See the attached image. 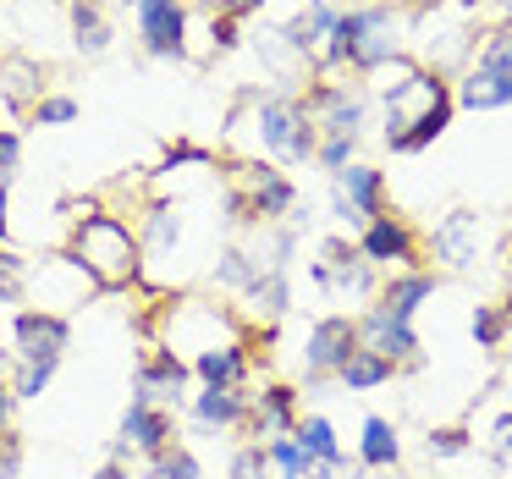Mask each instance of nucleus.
<instances>
[{
	"instance_id": "nucleus-1",
	"label": "nucleus",
	"mask_w": 512,
	"mask_h": 479,
	"mask_svg": "<svg viewBox=\"0 0 512 479\" xmlns=\"http://www.w3.org/2000/svg\"><path fill=\"white\" fill-rule=\"evenodd\" d=\"M67 259L100 292H122V287H133L138 270H144V243H138V232L127 221H116V215H105V210H89L72 226Z\"/></svg>"
},
{
	"instance_id": "nucleus-2",
	"label": "nucleus",
	"mask_w": 512,
	"mask_h": 479,
	"mask_svg": "<svg viewBox=\"0 0 512 479\" xmlns=\"http://www.w3.org/2000/svg\"><path fill=\"white\" fill-rule=\"evenodd\" d=\"M452 111H457L452 83H446L441 72H430V67H424L413 83L391 89L386 94V144H391V155H419V149H430L435 138L446 133Z\"/></svg>"
},
{
	"instance_id": "nucleus-3",
	"label": "nucleus",
	"mask_w": 512,
	"mask_h": 479,
	"mask_svg": "<svg viewBox=\"0 0 512 479\" xmlns=\"http://www.w3.org/2000/svg\"><path fill=\"white\" fill-rule=\"evenodd\" d=\"M397 56V23H391L386 6H358L342 12L320 50V72H380Z\"/></svg>"
},
{
	"instance_id": "nucleus-4",
	"label": "nucleus",
	"mask_w": 512,
	"mask_h": 479,
	"mask_svg": "<svg viewBox=\"0 0 512 479\" xmlns=\"http://www.w3.org/2000/svg\"><path fill=\"white\" fill-rule=\"evenodd\" d=\"M259 138H265V149H276L281 160H314V149H320V127H314L309 105H303V94L281 89V94H265L259 100Z\"/></svg>"
},
{
	"instance_id": "nucleus-5",
	"label": "nucleus",
	"mask_w": 512,
	"mask_h": 479,
	"mask_svg": "<svg viewBox=\"0 0 512 479\" xmlns=\"http://www.w3.org/2000/svg\"><path fill=\"white\" fill-rule=\"evenodd\" d=\"M292 204H298V188H292V177L287 171H276V166H237L232 171V210H237V221H276V215H287Z\"/></svg>"
},
{
	"instance_id": "nucleus-6",
	"label": "nucleus",
	"mask_w": 512,
	"mask_h": 479,
	"mask_svg": "<svg viewBox=\"0 0 512 479\" xmlns=\"http://www.w3.org/2000/svg\"><path fill=\"white\" fill-rule=\"evenodd\" d=\"M138 39H144L149 56H166V61H182L188 56V12L182 0H138Z\"/></svg>"
},
{
	"instance_id": "nucleus-7",
	"label": "nucleus",
	"mask_w": 512,
	"mask_h": 479,
	"mask_svg": "<svg viewBox=\"0 0 512 479\" xmlns=\"http://www.w3.org/2000/svg\"><path fill=\"white\" fill-rule=\"evenodd\" d=\"M314 281H320L325 292H336V298H347V292L358 298V292L375 287V265H369L347 237H325L320 259H314Z\"/></svg>"
},
{
	"instance_id": "nucleus-8",
	"label": "nucleus",
	"mask_w": 512,
	"mask_h": 479,
	"mask_svg": "<svg viewBox=\"0 0 512 479\" xmlns=\"http://www.w3.org/2000/svg\"><path fill=\"white\" fill-rule=\"evenodd\" d=\"M358 320L347 314H325L320 325L309 331V347H303V364H309V380H325V375H342V364L358 353Z\"/></svg>"
},
{
	"instance_id": "nucleus-9",
	"label": "nucleus",
	"mask_w": 512,
	"mask_h": 479,
	"mask_svg": "<svg viewBox=\"0 0 512 479\" xmlns=\"http://www.w3.org/2000/svg\"><path fill=\"white\" fill-rule=\"evenodd\" d=\"M12 336H17V358H23V364H61L72 325H67V314H56V309H23L12 325Z\"/></svg>"
},
{
	"instance_id": "nucleus-10",
	"label": "nucleus",
	"mask_w": 512,
	"mask_h": 479,
	"mask_svg": "<svg viewBox=\"0 0 512 479\" xmlns=\"http://www.w3.org/2000/svg\"><path fill=\"white\" fill-rule=\"evenodd\" d=\"M336 215L342 221H375V215H386V177H380L375 166H342L336 171Z\"/></svg>"
},
{
	"instance_id": "nucleus-11",
	"label": "nucleus",
	"mask_w": 512,
	"mask_h": 479,
	"mask_svg": "<svg viewBox=\"0 0 512 479\" xmlns=\"http://www.w3.org/2000/svg\"><path fill=\"white\" fill-rule=\"evenodd\" d=\"M358 254L369 259V265H413L419 259V237H413V226L402 221V215H375V221L364 226V237H358Z\"/></svg>"
},
{
	"instance_id": "nucleus-12",
	"label": "nucleus",
	"mask_w": 512,
	"mask_h": 479,
	"mask_svg": "<svg viewBox=\"0 0 512 479\" xmlns=\"http://www.w3.org/2000/svg\"><path fill=\"white\" fill-rule=\"evenodd\" d=\"M122 435H127V446H138V452H149V457L166 452V446H177L171 408H160V402H149V397H133V402H127Z\"/></svg>"
},
{
	"instance_id": "nucleus-13",
	"label": "nucleus",
	"mask_w": 512,
	"mask_h": 479,
	"mask_svg": "<svg viewBox=\"0 0 512 479\" xmlns=\"http://www.w3.org/2000/svg\"><path fill=\"white\" fill-rule=\"evenodd\" d=\"M336 17H342V12H336L331 0H309V6H303L298 17H287V28H281L276 39H281L287 50H298L303 61H309L314 50H325V39H331Z\"/></svg>"
},
{
	"instance_id": "nucleus-14",
	"label": "nucleus",
	"mask_w": 512,
	"mask_h": 479,
	"mask_svg": "<svg viewBox=\"0 0 512 479\" xmlns=\"http://www.w3.org/2000/svg\"><path fill=\"white\" fill-rule=\"evenodd\" d=\"M430 248H435V259H441L446 270H463L468 259H474V248H479V221L468 210H452L446 221H435Z\"/></svg>"
},
{
	"instance_id": "nucleus-15",
	"label": "nucleus",
	"mask_w": 512,
	"mask_h": 479,
	"mask_svg": "<svg viewBox=\"0 0 512 479\" xmlns=\"http://www.w3.org/2000/svg\"><path fill=\"white\" fill-rule=\"evenodd\" d=\"M193 375H199L204 386L243 391V380H248V347H243V342H215V347H204V353L193 358Z\"/></svg>"
},
{
	"instance_id": "nucleus-16",
	"label": "nucleus",
	"mask_w": 512,
	"mask_h": 479,
	"mask_svg": "<svg viewBox=\"0 0 512 479\" xmlns=\"http://www.w3.org/2000/svg\"><path fill=\"white\" fill-rule=\"evenodd\" d=\"M188 375H193V369L182 364L171 347H155V353L144 358V369H138V397H149V402L171 397V402H177V391L188 386Z\"/></svg>"
},
{
	"instance_id": "nucleus-17",
	"label": "nucleus",
	"mask_w": 512,
	"mask_h": 479,
	"mask_svg": "<svg viewBox=\"0 0 512 479\" xmlns=\"http://www.w3.org/2000/svg\"><path fill=\"white\" fill-rule=\"evenodd\" d=\"M457 105L463 111H501L512 105V72H490V67H468V78L457 83Z\"/></svg>"
},
{
	"instance_id": "nucleus-18",
	"label": "nucleus",
	"mask_w": 512,
	"mask_h": 479,
	"mask_svg": "<svg viewBox=\"0 0 512 479\" xmlns=\"http://www.w3.org/2000/svg\"><path fill=\"white\" fill-rule=\"evenodd\" d=\"M430 292H435V276H430V270H402V276H391V287L380 292V309H386L391 320L413 325V309H419Z\"/></svg>"
},
{
	"instance_id": "nucleus-19",
	"label": "nucleus",
	"mask_w": 512,
	"mask_h": 479,
	"mask_svg": "<svg viewBox=\"0 0 512 479\" xmlns=\"http://www.w3.org/2000/svg\"><path fill=\"white\" fill-rule=\"evenodd\" d=\"M193 413H199V424H248L254 402H248V391L204 386V391H199V402H193Z\"/></svg>"
},
{
	"instance_id": "nucleus-20",
	"label": "nucleus",
	"mask_w": 512,
	"mask_h": 479,
	"mask_svg": "<svg viewBox=\"0 0 512 479\" xmlns=\"http://www.w3.org/2000/svg\"><path fill=\"white\" fill-rule=\"evenodd\" d=\"M391 375H397V364H391L386 353H375V347H358V353L342 364V375H336V380H342L347 391H375V386H386Z\"/></svg>"
},
{
	"instance_id": "nucleus-21",
	"label": "nucleus",
	"mask_w": 512,
	"mask_h": 479,
	"mask_svg": "<svg viewBox=\"0 0 512 479\" xmlns=\"http://www.w3.org/2000/svg\"><path fill=\"white\" fill-rule=\"evenodd\" d=\"M397 457H402V446H397L391 419L369 413V419H364V441H358V463H364V468H391Z\"/></svg>"
},
{
	"instance_id": "nucleus-22",
	"label": "nucleus",
	"mask_w": 512,
	"mask_h": 479,
	"mask_svg": "<svg viewBox=\"0 0 512 479\" xmlns=\"http://www.w3.org/2000/svg\"><path fill=\"white\" fill-rule=\"evenodd\" d=\"M72 39H78L83 56H105V45H111V23H105V12L94 6V0H78V6H72Z\"/></svg>"
},
{
	"instance_id": "nucleus-23",
	"label": "nucleus",
	"mask_w": 512,
	"mask_h": 479,
	"mask_svg": "<svg viewBox=\"0 0 512 479\" xmlns=\"http://www.w3.org/2000/svg\"><path fill=\"white\" fill-rule=\"evenodd\" d=\"M265 452H270V463H276V474H281V479H309V474H314V457L303 452L298 435H270Z\"/></svg>"
},
{
	"instance_id": "nucleus-24",
	"label": "nucleus",
	"mask_w": 512,
	"mask_h": 479,
	"mask_svg": "<svg viewBox=\"0 0 512 479\" xmlns=\"http://www.w3.org/2000/svg\"><path fill=\"white\" fill-rule=\"evenodd\" d=\"M303 441V452L314 457V463H331V457H342V446H336V430L320 419V413H309V419H298V430H292Z\"/></svg>"
},
{
	"instance_id": "nucleus-25",
	"label": "nucleus",
	"mask_w": 512,
	"mask_h": 479,
	"mask_svg": "<svg viewBox=\"0 0 512 479\" xmlns=\"http://www.w3.org/2000/svg\"><path fill=\"white\" fill-rule=\"evenodd\" d=\"M507 331H512V320H507L501 303H479V309H474V342L479 347H501V342H507Z\"/></svg>"
},
{
	"instance_id": "nucleus-26",
	"label": "nucleus",
	"mask_w": 512,
	"mask_h": 479,
	"mask_svg": "<svg viewBox=\"0 0 512 479\" xmlns=\"http://www.w3.org/2000/svg\"><path fill=\"white\" fill-rule=\"evenodd\" d=\"M149 463H155V479H199V457H193L182 441L166 446V452H155Z\"/></svg>"
},
{
	"instance_id": "nucleus-27",
	"label": "nucleus",
	"mask_w": 512,
	"mask_h": 479,
	"mask_svg": "<svg viewBox=\"0 0 512 479\" xmlns=\"http://www.w3.org/2000/svg\"><path fill=\"white\" fill-rule=\"evenodd\" d=\"M78 122V100H67V94H39L34 100V127H67Z\"/></svg>"
},
{
	"instance_id": "nucleus-28",
	"label": "nucleus",
	"mask_w": 512,
	"mask_h": 479,
	"mask_svg": "<svg viewBox=\"0 0 512 479\" xmlns=\"http://www.w3.org/2000/svg\"><path fill=\"white\" fill-rule=\"evenodd\" d=\"M177 237H182L177 204H155V210H149V248H171Z\"/></svg>"
},
{
	"instance_id": "nucleus-29",
	"label": "nucleus",
	"mask_w": 512,
	"mask_h": 479,
	"mask_svg": "<svg viewBox=\"0 0 512 479\" xmlns=\"http://www.w3.org/2000/svg\"><path fill=\"white\" fill-rule=\"evenodd\" d=\"M23 298V259L0 243V303H17Z\"/></svg>"
},
{
	"instance_id": "nucleus-30",
	"label": "nucleus",
	"mask_w": 512,
	"mask_h": 479,
	"mask_svg": "<svg viewBox=\"0 0 512 479\" xmlns=\"http://www.w3.org/2000/svg\"><path fill=\"white\" fill-rule=\"evenodd\" d=\"M232 479H270V452L259 441H248L232 463Z\"/></svg>"
},
{
	"instance_id": "nucleus-31",
	"label": "nucleus",
	"mask_w": 512,
	"mask_h": 479,
	"mask_svg": "<svg viewBox=\"0 0 512 479\" xmlns=\"http://www.w3.org/2000/svg\"><path fill=\"white\" fill-rule=\"evenodd\" d=\"M50 375H56V364H23L12 375V391H17V397H39V391L50 386Z\"/></svg>"
},
{
	"instance_id": "nucleus-32",
	"label": "nucleus",
	"mask_w": 512,
	"mask_h": 479,
	"mask_svg": "<svg viewBox=\"0 0 512 479\" xmlns=\"http://www.w3.org/2000/svg\"><path fill=\"white\" fill-rule=\"evenodd\" d=\"M171 166H215V149L188 144V138H182V144H171V149H166V166H160V171H171Z\"/></svg>"
},
{
	"instance_id": "nucleus-33",
	"label": "nucleus",
	"mask_w": 512,
	"mask_h": 479,
	"mask_svg": "<svg viewBox=\"0 0 512 479\" xmlns=\"http://www.w3.org/2000/svg\"><path fill=\"white\" fill-rule=\"evenodd\" d=\"M17 468H23V435L6 424L0 430V479H17Z\"/></svg>"
},
{
	"instance_id": "nucleus-34",
	"label": "nucleus",
	"mask_w": 512,
	"mask_h": 479,
	"mask_svg": "<svg viewBox=\"0 0 512 479\" xmlns=\"http://www.w3.org/2000/svg\"><path fill=\"white\" fill-rule=\"evenodd\" d=\"M430 452H435V457H457V452H468V430H457V424H441V430L430 435Z\"/></svg>"
},
{
	"instance_id": "nucleus-35",
	"label": "nucleus",
	"mask_w": 512,
	"mask_h": 479,
	"mask_svg": "<svg viewBox=\"0 0 512 479\" xmlns=\"http://www.w3.org/2000/svg\"><path fill=\"white\" fill-rule=\"evenodd\" d=\"M17 160H23V138H17L12 127H0V182H12Z\"/></svg>"
},
{
	"instance_id": "nucleus-36",
	"label": "nucleus",
	"mask_w": 512,
	"mask_h": 479,
	"mask_svg": "<svg viewBox=\"0 0 512 479\" xmlns=\"http://www.w3.org/2000/svg\"><path fill=\"white\" fill-rule=\"evenodd\" d=\"M210 6V17H232V23H243V17H254L259 6H270V0H204Z\"/></svg>"
},
{
	"instance_id": "nucleus-37",
	"label": "nucleus",
	"mask_w": 512,
	"mask_h": 479,
	"mask_svg": "<svg viewBox=\"0 0 512 479\" xmlns=\"http://www.w3.org/2000/svg\"><path fill=\"white\" fill-rule=\"evenodd\" d=\"M490 446H496V463H512V413L490 424Z\"/></svg>"
},
{
	"instance_id": "nucleus-38",
	"label": "nucleus",
	"mask_w": 512,
	"mask_h": 479,
	"mask_svg": "<svg viewBox=\"0 0 512 479\" xmlns=\"http://www.w3.org/2000/svg\"><path fill=\"white\" fill-rule=\"evenodd\" d=\"M210 28H215V50H232L237 45V28H243V23H232V17H210Z\"/></svg>"
},
{
	"instance_id": "nucleus-39",
	"label": "nucleus",
	"mask_w": 512,
	"mask_h": 479,
	"mask_svg": "<svg viewBox=\"0 0 512 479\" xmlns=\"http://www.w3.org/2000/svg\"><path fill=\"white\" fill-rule=\"evenodd\" d=\"M12 402H17L12 380H0V430H6V424H12Z\"/></svg>"
},
{
	"instance_id": "nucleus-40",
	"label": "nucleus",
	"mask_w": 512,
	"mask_h": 479,
	"mask_svg": "<svg viewBox=\"0 0 512 479\" xmlns=\"http://www.w3.org/2000/svg\"><path fill=\"white\" fill-rule=\"evenodd\" d=\"M94 479H133V474H127L122 463H105V468H100V474H94Z\"/></svg>"
},
{
	"instance_id": "nucleus-41",
	"label": "nucleus",
	"mask_w": 512,
	"mask_h": 479,
	"mask_svg": "<svg viewBox=\"0 0 512 479\" xmlns=\"http://www.w3.org/2000/svg\"><path fill=\"white\" fill-rule=\"evenodd\" d=\"M0 243H6V182H0Z\"/></svg>"
},
{
	"instance_id": "nucleus-42",
	"label": "nucleus",
	"mask_w": 512,
	"mask_h": 479,
	"mask_svg": "<svg viewBox=\"0 0 512 479\" xmlns=\"http://www.w3.org/2000/svg\"><path fill=\"white\" fill-rule=\"evenodd\" d=\"M413 12H435V6H446V0H408Z\"/></svg>"
},
{
	"instance_id": "nucleus-43",
	"label": "nucleus",
	"mask_w": 512,
	"mask_h": 479,
	"mask_svg": "<svg viewBox=\"0 0 512 479\" xmlns=\"http://www.w3.org/2000/svg\"><path fill=\"white\" fill-rule=\"evenodd\" d=\"M507 276H512V248H507Z\"/></svg>"
},
{
	"instance_id": "nucleus-44",
	"label": "nucleus",
	"mask_w": 512,
	"mask_h": 479,
	"mask_svg": "<svg viewBox=\"0 0 512 479\" xmlns=\"http://www.w3.org/2000/svg\"><path fill=\"white\" fill-rule=\"evenodd\" d=\"M507 320H512V298H507Z\"/></svg>"
},
{
	"instance_id": "nucleus-45",
	"label": "nucleus",
	"mask_w": 512,
	"mask_h": 479,
	"mask_svg": "<svg viewBox=\"0 0 512 479\" xmlns=\"http://www.w3.org/2000/svg\"><path fill=\"white\" fill-rule=\"evenodd\" d=\"M61 6H78V0H61Z\"/></svg>"
}]
</instances>
